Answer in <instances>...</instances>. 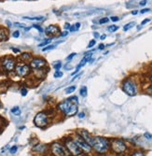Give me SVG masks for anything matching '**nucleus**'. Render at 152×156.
<instances>
[{
	"label": "nucleus",
	"mask_w": 152,
	"mask_h": 156,
	"mask_svg": "<svg viewBox=\"0 0 152 156\" xmlns=\"http://www.w3.org/2000/svg\"><path fill=\"white\" fill-rule=\"evenodd\" d=\"M17 150H18V147L17 146H13L12 148H11V150H9V151H11V153H15L16 151H17Z\"/></svg>",
	"instance_id": "30"
},
{
	"label": "nucleus",
	"mask_w": 152,
	"mask_h": 156,
	"mask_svg": "<svg viewBox=\"0 0 152 156\" xmlns=\"http://www.w3.org/2000/svg\"><path fill=\"white\" fill-rule=\"evenodd\" d=\"M69 29H70V31H71V32H75V31H77V29H76V26H75V24L71 25Z\"/></svg>",
	"instance_id": "38"
},
{
	"label": "nucleus",
	"mask_w": 152,
	"mask_h": 156,
	"mask_svg": "<svg viewBox=\"0 0 152 156\" xmlns=\"http://www.w3.org/2000/svg\"><path fill=\"white\" fill-rule=\"evenodd\" d=\"M110 19H111V21H112V22H118V21L119 20V17H117V16H112Z\"/></svg>",
	"instance_id": "35"
},
{
	"label": "nucleus",
	"mask_w": 152,
	"mask_h": 156,
	"mask_svg": "<svg viewBox=\"0 0 152 156\" xmlns=\"http://www.w3.org/2000/svg\"><path fill=\"white\" fill-rule=\"evenodd\" d=\"M92 147H93L94 150L99 153H104L108 150V142L106 138L96 136V138H93L92 139Z\"/></svg>",
	"instance_id": "2"
},
{
	"label": "nucleus",
	"mask_w": 152,
	"mask_h": 156,
	"mask_svg": "<svg viewBox=\"0 0 152 156\" xmlns=\"http://www.w3.org/2000/svg\"><path fill=\"white\" fill-rule=\"evenodd\" d=\"M32 27H34V28H36V29H37V30H39L40 33H42L44 30H43V28L40 26V25H37V24H34V25H32Z\"/></svg>",
	"instance_id": "27"
},
{
	"label": "nucleus",
	"mask_w": 152,
	"mask_h": 156,
	"mask_svg": "<svg viewBox=\"0 0 152 156\" xmlns=\"http://www.w3.org/2000/svg\"><path fill=\"white\" fill-rule=\"evenodd\" d=\"M145 138H147V139H152V135L149 134V133H145Z\"/></svg>",
	"instance_id": "34"
},
{
	"label": "nucleus",
	"mask_w": 152,
	"mask_h": 156,
	"mask_svg": "<svg viewBox=\"0 0 152 156\" xmlns=\"http://www.w3.org/2000/svg\"><path fill=\"white\" fill-rule=\"evenodd\" d=\"M106 37H107V36H106V35H103V36H101V37H100V38H101L102 40H104V38H106Z\"/></svg>",
	"instance_id": "50"
},
{
	"label": "nucleus",
	"mask_w": 152,
	"mask_h": 156,
	"mask_svg": "<svg viewBox=\"0 0 152 156\" xmlns=\"http://www.w3.org/2000/svg\"><path fill=\"white\" fill-rule=\"evenodd\" d=\"M95 43H96V41H95V40H92L90 41V43L88 44V49H90V48H92V47H93L94 45H95Z\"/></svg>",
	"instance_id": "29"
},
{
	"label": "nucleus",
	"mask_w": 152,
	"mask_h": 156,
	"mask_svg": "<svg viewBox=\"0 0 152 156\" xmlns=\"http://www.w3.org/2000/svg\"><path fill=\"white\" fill-rule=\"evenodd\" d=\"M61 66H62V64H61V62H60V61H58L57 63H54V64H53V67L56 69V71H57V70H59L60 68H61Z\"/></svg>",
	"instance_id": "22"
},
{
	"label": "nucleus",
	"mask_w": 152,
	"mask_h": 156,
	"mask_svg": "<svg viewBox=\"0 0 152 156\" xmlns=\"http://www.w3.org/2000/svg\"><path fill=\"white\" fill-rule=\"evenodd\" d=\"M104 48V44H100V45H99V47H98L99 50H103Z\"/></svg>",
	"instance_id": "48"
},
{
	"label": "nucleus",
	"mask_w": 152,
	"mask_h": 156,
	"mask_svg": "<svg viewBox=\"0 0 152 156\" xmlns=\"http://www.w3.org/2000/svg\"><path fill=\"white\" fill-rule=\"evenodd\" d=\"M123 91H124L128 95L134 96L136 94V85L134 81L127 80L123 83Z\"/></svg>",
	"instance_id": "3"
},
{
	"label": "nucleus",
	"mask_w": 152,
	"mask_h": 156,
	"mask_svg": "<svg viewBox=\"0 0 152 156\" xmlns=\"http://www.w3.org/2000/svg\"><path fill=\"white\" fill-rule=\"evenodd\" d=\"M76 54H77V53H71V54H69L68 55V57H66V61H69V60H71V59H73V57L76 55Z\"/></svg>",
	"instance_id": "31"
},
{
	"label": "nucleus",
	"mask_w": 152,
	"mask_h": 156,
	"mask_svg": "<svg viewBox=\"0 0 152 156\" xmlns=\"http://www.w3.org/2000/svg\"><path fill=\"white\" fill-rule=\"evenodd\" d=\"M6 24H8V27H11V25H12V24H11V23L9 22V21H6Z\"/></svg>",
	"instance_id": "49"
},
{
	"label": "nucleus",
	"mask_w": 152,
	"mask_h": 156,
	"mask_svg": "<svg viewBox=\"0 0 152 156\" xmlns=\"http://www.w3.org/2000/svg\"><path fill=\"white\" fill-rule=\"evenodd\" d=\"M45 65H46V61L44 59H41V58H35L30 63V65L33 68H41Z\"/></svg>",
	"instance_id": "12"
},
{
	"label": "nucleus",
	"mask_w": 152,
	"mask_h": 156,
	"mask_svg": "<svg viewBox=\"0 0 152 156\" xmlns=\"http://www.w3.org/2000/svg\"><path fill=\"white\" fill-rule=\"evenodd\" d=\"M52 153L56 156H68V152L63 145L59 143H54L51 147Z\"/></svg>",
	"instance_id": "7"
},
{
	"label": "nucleus",
	"mask_w": 152,
	"mask_h": 156,
	"mask_svg": "<svg viewBox=\"0 0 152 156\" xmlns=\"http://www.w3.org/2000/svg\"><path fill=\"white\" fill-rule=\"evenodd\" d=\"M65 145H66V148H67L70 151V153L74 156H78L81 153L80 151V149L79 147L77 145L75 141H73L72 139H67L65 142Z\"/></svg>",
	"instance_id": "6"
},
{
	"label": "nucleus",
	"mask_w": 152,
	"mask_h": 156,
	"mask_svg": "<svg viewBox=\"0 0 152 156\" xmlns=\"http://www.w3.org/2000/svg\"><path fill=\"white\" fill-rule=\"evenodd\" d=\"M3 67L8 71H11L15 66V61L11 57H6L3 60Z\"/></svg>",
	"instance_id": "11"
},
{
	"label": "nucleus",
	"mask_w": 152,
	"mask_h": 156,
	"mask_svg": "<svg viewBox=\"0 0 152 156\" xmlns=\"http://www.w3.org/2000/svg\"><path fill=\"white\" fill-rule=\"evenodd\" d=\"M132 156H145V155L142 153V152H140V151H137V152H135Z\"/></svg>",
	"instance_id": "37"
},
{
	"label": "nucleus",
	"mask_w": 152,
	"mask_h": 156,
	"mask_svg": "<svg viewBox=\"0 0 152 156\" xmlns=\"http://www.w3.org/2000/svg\"><path fill=\"white\" fill-rule=\"evenodd\" d=\"M14 25H15V26H17V27L25 28V24H20V23H15V24H14Z\"/></svg>",
	"instance_id": "33"
},
{
	"label": "nucleus",
	"mask_w": 152,
	"mask_h": 156,
	"mask_svg": "<svg viewBox=\"0 0 152 156\" xmlns=\"http://www.w3.org/2000/svg\"><path fill=\"white\" fill-rule=\"evenodd\" d=\"M45 33L47 36L53 37H56L58 34H60V28L57 25L51 24L49 26H47V28L45 29Z\"/></svg>",
	"instance_id": "9"
},
{
	"label": "nucleus",
	"mask_w": 152,
	"mask_h": 156,
	"mask_svg": "<svg viewBox=\"0 0 152 156\" xmlns=\"http://www.w3.org/2000/svg\"><path fill=\"white\" fill-rule=\"evenodd\" d=\"M134 25H135V22L129 23V24H127L124 25V27H123V30H124V31H128L129 29H131Z\"/></svg>",
	"instance_id": "17"
},
{
	"label": "nucleus",
	"mask_w": 152,
	"mask_h": 156,
	"mask_svg": "<svg viewBox=\"0 0 152 156\" xmlns=\"http://www.w3.org/2000/svg\"><path fill=\"white\" fill-rule=\"evenodd\" d=\"M132 15H136V14H137V11H132Z\"/></svg>",
	"instance_id": "51"
},
{
	"label": "nucleus",
	"mask_w": 152,
	"mask_h": 156,
	"mask_svg": "<svg viewBox=\"0 0 152 156\" xmlns=\"http://www.w3.org/2000/svg\"><path fill=\"white\" fill-rule=\"evenodd\" d=\"M79 94H80V95L83 96V97L86 96L87 94H88V89H87V87H86V86H82L81 88H80Z\"/></svg>",
	"instance_id": "16"
},
{
	"label": "nucleus",
	"mask_w": 152,
	"mask_h": 156,
	"mask_svg": "<svg viewBox=\"0 0 152 156\" xmlns=\"http://www.w3.org/2000/svg\"><path fill=\"white\" fill-rule=\"evenodd\" d=\"M55 48V45H49V46H46L44 49H42V52H47V51H50L52 50V49Z\"/></svg>",
	"instance_id": "23"
},
{
	"label": "nucleus",
	"mask_w": 152,
	"mask_h": 156,
	"mask_svg": "<svg viewBox=\"0 0 152 156\" xmlns=\"http://www.w3.org/2000/svg\"><path fill=\"white\" fill-rule=\"evenodd\" d=\"M12 37H15V38L19 37H20V31H14V32L12 33Z\"/></svg>",
	"instance_id": "32"
},
{
	"label": "nucleus",
	"mask_w": 152,
	"mask_h": 156,
	"mask_svg": "<svg viewBox=\"0 0 152 156\" xmlns=\"http://www.w3.org/2000/svg\"><path fill=\"white\" fill-rule=\"evenodd\" d=\"M139 4H140L141 6H145V5L147 4V0H142V1H141Z\"/></svg>",
	"instance_id": "42"
},
{
	"label": "nucleus",
	"mask_w": 152,
	"mask_h": 156,
	"mask_svg": "<svg viewBox=\"0 0 152 156\" xmlns=\"http://www.w3.org/2000/svg\"><path fill=\"white\" fill-rule=\"evenodd\" d=\"M75 26H76V29H77V30H79V27H80V24H79V23H77V24H75Z\"/></svg>",
	"instance_id": "45"
},
{
	"label": "nucleus",
	"mask_w": 152,
	"mask_h": 156,
	"mask_svg": "<svg viewBox=\"0 0 152 156\" xmlns=\"http://www.w3.org/2000/svg\"><path fill=\"white\" fill-rule=\"evenodd\" d=\"M70 26H71V25H70V24H68V23H65V24H64V28H65V29L70 28Z\"/></svg>",
	"instance_id": "44"
},
{
	"label": "nucleus",
	"mask_w": 152,
	"mask_h": 156,
	"mask_svg": "<svg viewBox=\"0 0 152 156\" xmlns=\"http://www.w3.org/2000/svg\"><path fill=\"white\" fill-rule=\"evenodd\" d=\"M16 74L20 77H25L30 71V67L27 65H18L15 68Z\"/></svg>",
	"instance_id": "10"
},
{
	"label": "nucleus",
	"mask_w": 152,
	"mask_h": 156,
	"mask_svg": "<svg viewBox=\"0 0 152 156\" xmlns=\"http://www.w3.org/2000/svg\"><path fill=\"white\" fill-rule=\"evenodd\" d=\"M84 116H85V113H84V112H80V113L79 114V117L80 119L84 118Z\"/></svg>",
	"instance_id": "46"
},
{
	"label": "nucleus",
	"mask_w": 152,
	"mask_h": 156,
	"mask_svg": "<svg viewBox=\"0 0 152 156\" xmlns=\"http://www.w3.org/2000/svg\"><path fill=\"white\" fill-rule=\"evenodd\" d=\"M34 123L36 124V126H37V127H44V126L47 125V123H48V116H47L46 113H44V112L37 113L36 116L35 117Z\"/></svg>",
	"instance_id": "5"
},
{
	"label": "nucleus",
	"mask_w": 152,
	"mask_h": 156,
	"mask_svg": "<svg viewBox=\"0 0 152 156\" xmlns=\"http://www.w3.org/2000/svg\"><path fill=\"white\" fill-rule=\"evenodd\" d=\"M72 68H73L72 64L67 63V64H65V65H64V69H65V70H71Z\"/></svg>",
	"instance_id": "26"
},
{
	"label": "nucleus",
	"mask_w": 152,
	"mask_h": 156,
	"mask_svg": "<svg viewBox=\"0 0 152 156\" xmlns=\"http://www.w3.org/2000/svg\"><path fill=\"white\" fill-rule=\"evenodd\" d=\"M11 113H13L16 116H19L21 114V110H20V109L18 108V107H14L13 109H11Z\"/></svg>",
	"instance_id": "19"
},
{
	"label": "nucleus",
	"mask_w": 152,
	"mask_h": 156,
	"mask_svg": "<svg viewBox=\"0 0 152 156\" xmlns=\"http://www.w3.org/2000/svg\"><path fill=\"white\" fill-rule=\"evenodd\" d=\"M8 40V31L5 28H0V41H5Z\"/></svg>",
	"instance_id": "14"
},
{
	"label": "nucleus",
	"mask_w": 152,
	"mask_h": 156,
	"mask_svg": "<svg viewBox=\"0 0 152 156\" xmlns=\"http://www.w3.org/2000/svg\"><path fill=\"white\" fill-rule=\"evenodd\" d=\"M29 1H34V0H29Z\"/></svg>",
	"instance_id": "53"
},
{
	"label": "nucleus",
	"mask_w": 152,
	"mask_h": 156,
	"mask_svg": "<svg viewBox=\"0 0 152 156\" xmlns=\"http://www.w3.org/2000/svg\"><path fill=\"white\" fill-rule=\"evenodd\" d=\"M11 50H12L14 53H20V50H17L16 48H11Z\"/></svg>",
	"instance_id": "47"
},
{
	"label": "nucleus",
	"mask_w": 152,
	"mask_h": 156,
	"mask_svg": "<svg viewBox=\"0 0 152 156\" xmlns=\"http://www.w3.org/2000/svg\"><path fill=\"white\" fill-rule=\"evenodd\" d=\"M54 78H57V79H58V78H61L62 76H63V73L61 72V71H59V70H57L55 73H54Z\"/></svg>",
	"instance_id": "28"
},
{
	"label": "nucleus",
	"mask_w": 152,
	"mask_h": 156,
	"mask_svg": "<svg viewBox=\"0 0 152 156\" xmlns=\"http://www.w3.org/2000/svg\"><path fill=\"white\" fill-rule=\"evenodd\" d=\"M0 108H1V103H0Z\"/></svg>",
	"instance_id": "52"
},
{
	"label": "nucleus",
	"mask_w": 152,
	"mask_h": 156,
	"mask_svg": "<svg viewBox=\"0 0 152 156\" xmlns=\"http://www.w3.org/2000/svg\"><path fill=\"white\" fill-rule=\"evenodd\" d=\"M93 37H94V38H98L100 36H99V33L98 32H94L93 33Z\"/></svg>",
	"instance_id": "41"
},
{
	"label": "nucleus",
	"mask_w": 152,
	"mask_h": 156,
	"mask_svg": "<svg viewBox=\"0 0 152 156\" xmlns=\"http://www.w3.org/2000/svg\"><path fill=\"white\" fill-rule=\"evenodd\" d=\"M81 135H82V138L86 141L91 147H92V139H93V138H92L91 136V135L87 132V131H85V130H83L82 131V133H81Z\"/></svg>",
	"instance_id": "13"
},
{
	"label": "nucleus",
	"mask_w": 152,
	"mask_h": 156,
	"mask_svg": "<svg viewBox=\"0 0 152 156\" xmlns=\"http://www.w3.org/2000/svg\"><path fill=\"white\" fill-rule=\"evenodd\" d=\"M111 147H112V150L116 153H122L126 151V145H125L124 141L121 140V139L112 140Z\"/></svg>",
	"instance_id": "4"
},
{
	"label": "nucleus",
	"mask_w": 152,
	"mask_h": 156,
	"mask_svg": "<svg viewBox=\"0 0 152 156\" xmlns=\"http://www.w3.org/2000/svg\"><path fill=\"white\" fill-rule=\"evenodd\" d=\"M75 90H76V86H70V87H68V88H66L64 92H65V94H69L74 93V92H75Z\"/></svg>",
	"instance_id": "18"
},
{
	"label": "nucleus",
	"mask_w": 152,
	"mask_h": 156,
	"mask_svg": "<svg viewBox=\"0 0 152 156\" xmlns=\"http://www.w3.org/2000/svg\"><path fill=\"white\" fill-rule=\"evenodd\" d=\"M21 58H22L23 60L26 61V60L30 59V58H31V54H30V53H23V54H22Z\"/></svg>",
	"instance_id": "20"
},
{
	"label": "nucleus",
	"mask_w": 152,
	"mask_h": 156,
	"mask_svg": "<svg viewBox=\"0 0 152 156\" xmlns=\"http://www.w3.org/2000/svg\"><path fill=\"white\" fill-rule=\"evenodd\" d=\"M151 81H152V76H151Z\"/></svg>",
	"instance_id": "54"
},
{
	"label": "nucleus",
	"mask_w": 152,
	"mask_h": 156,
	"mask_svg": "<svg viewBox=\"0 0 152 156\" xmlns=\"http://www.w3.org/2000/svg\"><path fill=\"white\" fill-rule=\"evenodd\" d=\"M78 98L77 97H71L59 105V109L66 115V116H73L78 112Z\"/></svg>",
	"instance_id": "1"
},
{
	"label": "nucleus",
	"mask_w": 152,
	"mask_h": 156,
	"mask_svg": "<svg viewBox=\"0 0 152 156\" xmlns=\"http://www.w3.org/2000/svg\"><path fill=\"white\" fill-rule=\"evenodd\" d=\"M118 29H119V26H117V25H110L108 27V31L109 32H115L118 30Z\"/></svg>",
	"instance_id": "21"
},
{
	"label": "nucleus",
	"mask_w": 152,
	"mask_h": 156,
	"mask_svg": "<svg viewBox=\"0 0 152 156\" xmlns=\"http://www.w3.org/2000/svg\"><path fill=\"white\" fill-rule=\"evenodd\" d=\"M75 142L77 143V145L79 147V149H82L84 151H87V152H90L92 151V147L91 146L85 141L82 138H80V136H77L75 139Z\"/></svg>",
	"instance_id": "8"
},
{
	"label": "nucleus",
	"mask_w": 152,
	"mask_h": 156,
	"mask_svg": "<svg viewBox=\"0 0 152 156\" xmlns=\"http://www.w3.org/2000/svg\"><path fill=\"white\" fill-rule=\"evenodd\" d=\"M51 38H50V40H44V42L40 43V44L39 45V47H44V46H46L47 44L51 43Z\"/></svg>",
	"instance_id": "25"
},
{
	"label": "nucleus",
	"mask_w": 152,
	"mask_h": 156,
	"mask_svg": "<svg viewBox=\"0 0 152 156\" xmlns=\"http://www.w3.org/2000/svg\"><path fill=\"white\" fill-rule=\"evenodd\" d=\"M23 19L26 20H30V21H42L44 17L43 16H37V17H23Z\"/></svg>",
	"instance_id": "15"
},
{
	"label": "nucleus",
	"mask_w": 152,
	"mask_h": 156,
	"mask_svg": "<svg viewBox=\"0 0 152 156\" xmlns=\"http://www.w3.org/2000/svg\"><path fill=\"white\" fill-rule=\"evenodd\" d=\"M148 22H150V19H146V20H144L143 22H142V23H141V25H144V24H147Z\"/></svg>",
	"instance_id": "39"
},
{
	"label": "nucleus",
	"mask_w": 152,
	"mask_h": 156,
	"mask_svg": "<svg viewBox=\"0 0 152 156\" xmlns=\"http://www.w3.org/2000/svg\"><path fill=\"white\" fill-rule=\"evenodd\" d=\"M67 35H68V32H67V31H64V32H63L60 36H61V37H66Z\"/></svg>",
	"instance_id": "43"
},
{
	"label": "nucleus",
	"mask_w": 152,
	"mask_h": 156,
	"mask_svg": "<svg viewBox=\"0 0 152 156\" xmlns=\"http://www.w3.org/2000/svg\"><path fill=\"white\" fill-rule=\"evenodd\" d=\"M21 94H22V95H23V96H25V95L27 94V90H26V89H24V88H23V89L21 90Z\"/></svg>",
	"instance_id": "36"
},
{
	"label": "nucleus",
	"mask_w": 152,
	"mask_h": 156,
	"mask_svg": "<svg viewBox=\"0 0 152 156\" xmlns=\"http://www.w3.org/2000/svg\"><path fill=\"white\" fill-rule=\"evenodd\" d=\"M150 9L149 8H144V9H142V11H140L141 13H146V12H147V11H149Z\"/></svg>",
	"instance_id": "40"
},
{
	"label": "nucleus",
	"mask_w": 152,
	"mask_h": 156,
	"mask_svg": "<svg viewBox=\"0 0 152 156\" xmlns=\"http://www.w3.org/2000/svg\"><path fill=\"white\" fill-rule=\"evenodd\" d=\"M109 22V18H107V17H104V18H102L101 20L99 21V23L101 24H107V23H108Z\"/></svg>",
	"instance_id": "24"
}]
</instances>
